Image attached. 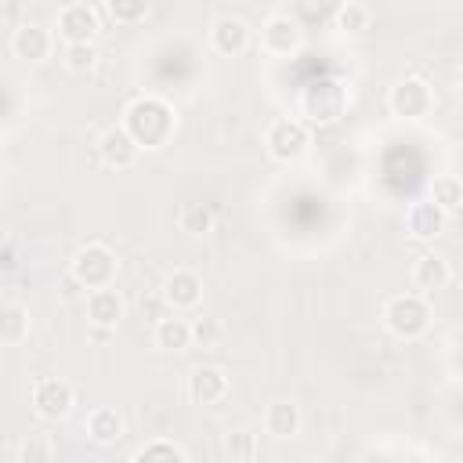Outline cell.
Masks as SVG:
<instances>
[{"label": "cell", "instance_id": "484cf974", "mask_svg": "<svg viewBox=\"0 0 463 463\" xmlns=\"http://www.w3.org/2000/svg\"><path fill=\"white\" fill-rule=\"evenodd\" d=\"M177 224H181V232H188V235H203V232L213 228V213H210V206H203V203H184L181 213H177Z\"/></svg>", "mask_w": 463, "mask_h": 463}, {"label": "cell", "instance_id": "cb8c5ba5", "mask_svg": "<svg viewBox=\"0 0 463 463\" xmlns=\"http://www.w3.org/2000/svg\"><path fill=\"white\" fill-rule=\"evenodd\" d=\"M445 217H452V213H459V203H463V184H459V177L456 174H441V177H434V199H430Z\"/></svg>", "mask_w": 463, "mask_h": 463}, {"label": "cell", "instance_id": "3957f363", "mask_svg": "<svg viewBox=\"0 0 463 463\" xmlns=\"http://www.w3.org/2000/svg\"><path fill=\"white\" fill-rule=\"evenodd\" d=\"M300 112L307 116V123H318V127L336 123L347 112V87L340 80H333V76L311 80L300 90Z\"/></svg>", "mask_w": 463, "mask_h": 463}, {"label": "cell", "instance_id": "6da1fadb", "mask_svg": "<svg viewBox=\"0 0 463 463\" xmlns=\"http://www.w3.org/2000/svg\"><path fill=\"white\" fill-rule=\"evenodd\" d=\"M119 127L130 134V141L137 148H163L177 130V116H174V105L166 98L137 94L134 101H127Z\"/></svg>", "mask_w": 463, "mask_h": 463}, {"label": "cell", "instance_id": "2e32d148", "mask_svg": "<svg viewBox=\"0 0 463 463\" xmlns=\"http://www.w3.org/2000/svg\"><path fill=\"white\" fill-rule=\"evenodd\" d=\"M123 297L109 286V289H90L87 293V318L98 326V329H116L119 318H123Z\"/></svg>", "mask_w": 463, "mask_h": 463}, {"label": "cell", "instance_id": "9a60e30c", "mask_svg": "<svg viewBox=\"0 0 463 463\" xmlns=\"http://www.w3.org/2000/svg\"><path fill=\"white\" fill-rule=\"evenodd\" d=\"M409 279H412V286H416L420 297H423V293L445 289V286L452 282V268H449V260H445L441 253H423V257H416Z\"/></svg>", "mask_w": 463, "mask_h": 463}, {"label": "cell", "instance_id": "30bf717a", "mask_svg": "<svg viewBox=\"0 0 463 463\" xmlns=\"http://www.w3.org/2000/svg\"><path fill=\"white\" fill-rule=\"evenodd\" d=\"M228 391H232V383L221 365H195L188 373V398L195 405H221L228 398Z\"/></svg>", "mask_w": 463, "mask_h": 463}, {"label": "cell", "instance_id": "8fae6325", "mask_svg": "<svg viewBox=\"0 0 463 463\" xmlns=\"http://www.w3.org/2000/svg\"><path fill=\"white\" fill-rule=\"evenodd\" d=\"M137 156H141V148L130 141V134H127L123 127L101 130V137H98V159H101L109 170H130V166L137 163Z\"/></svg>", "mask_w": 463, "mask_h": 463}, {"label": "cell", "instance_id": "5b68a950", "mask_svg": "<svg viewBox=\"0 0 463 463\" xmlns=\"http://www.w3.org/2000/svg\"><path fill=\"white\" fill-rule=\"evenodd\" d=\"M387 109L398 119H423L434 109V87L423 76H402L387 90Z\"/></svg>", "mask_w": 463, "mask_h": 463}, {"label": "cell", "instance_id": "f546056e", "mask_svg": "<svg viewBox=\"0 0 463 463\" xmlns=\"http://www.w3.org/2000/svg\"><path fill=\"white\" fill-rule=\"evenodd\" d=\"M221 333H224V326L217 318H195L192 322V340H199L203 347H213L221 340Z\"/></svg>", "mask_w": 463, "mask_h": 463}, {"label": "cell", "instance_id": "44dd1931", "mask_svg": "<svg viewBox=\"0 0 463 463\" xmlns=\"http://www.w3.org/2000/svg\"><path fill=\"white\" fill-rule=\"evenodd\" d=\"M29 336V311L22 304H0V344L14 347Z\"/></svg>", "mask_w": 463, "mask_h": 463}, {"label": "cell", "instance_id": "d6986e66", "mask_svg": "<svg viewBox=\"0 0 463 463\" xmlns=\"http://www.w3.org/2000/svg\"><path fill=\"white\" fill-rule=\"evenodd\" d=\"M152 344L159 351H184V347H192V322L177 318V315L159 318L156 329H152Z\"/></svg>", "mask_w": 463, "mask_h": 463}, {"label": "cell", "instance_id": "4316f807", "mask_svg": "<svg viewBox=\"0 0 463 463\" xmlns=\"http://www.w3.org/2000/svg\"><path fill=\"white\" fill-rule=\"evenodd\" d=\"M98 14H109V18H116L119 25H134V22H145L148 7H145L141 0H112V4L98 7Z\"/></svg>", "mask_w": 463, "mask_h": 463}, {"label": "cell", "instance_id": "83f0119b", "mask_svg": "<svg viewBox=\"0 0 463 463\" xmlns=\"http://www.w3.org/2000/svg\"><path fill=\"white\" fill-rule=\"evenodd\" d=\"M98 47L94 43H72V47H65V69L69 72H76V76H83V72H90L94 65H98Z\"/></svg>", "mask_w": 463, "mask_h": 463}, {"label": "cell", "instance_id": "4fadbf2b", "mask_svg": "<svg viewBox=\"0 0 463 463\" xmlns=\"http://www.w3.org/2000/svg\"><path fill=\"white\" fill-rule=\"evenodd\" d=\"M51 47H54V40H51V33L40 22H22L11 33V51L22 61H47L51 58Z\"/></svg>", "mask_w": 463, "mask_h": 463}, {"label": "cell", "instance_id": "ffe728a7", "mask_svg": "<svg viewBox=\"0 0 463 463\" xmlns=\"http://www.w3.org/2000/svg\"><path fill=\"white\" fill-rule=\"evenodd\" d=\"M83 430H87V438H90L94 445H116V441L123 438V416H119L116 409L101 405V409H94V412L87 416Z\"/></svg>", "mask_w": 463, "mask_h": 463}, {"label": "cell", "instance_id": "7402d4cb", "mask_svg": "<svg viewBox=\"0 0 463 463\" xmlns=\"http://www.w3.org/2000/svg\"><path fill=\"white\" fill-rule=\"evenodd\" d=\"M333 22H336V29H344V33H362V29L373 25V7L362 4V0H344V4L333 11Z\"/></svg>", "mask_w": 463, "mask_h": 463}, {"label": "cell", "instance_id": "277c9868", "mask_svg": "<svg viewBox=\"0 0 463 463\" xmlns=\"http://www.w3.org/2000/svg\"><path fill=\"white\" fill-rule=\"evenodd\" d=\"M69 275L83 289H109L112 279H116V253L109 246H101V242H87V246H80L72 253Z\"/></svg>", "mask_w": 463, "mask_h": 463}, {"label": "cell", "instance_id": "52a82bcc", "mask_svg": "<svg viewBox=\"0 0 463 463\" xmlns=\"http://www.w3.org/2000/svg\"><path fill=\"white\" fill-rule=\"evenodd\" d=\"M300 40H304V29L293 14H268L264 25H260V51L271 54V58H289L300 51Z\"/></svg>", "mask_w": 463, "mask_h": 463}, {"label": "cell", "instance_id": "7a4b0ae2", "mask_svg": "<svg viewBox=\"0 0 463 463\" xmlns=\"http://www.w3.org/2000/svg\"><path fill=\"white\" fill-rule=\"evenodd\" d=\"M383 326L398 340H420L430 329V304L420 293H394L383 304Z\"/></svg>", "mask_w": 463, "mask_h": 463}, {"label": "cell", "instance_id": "ac0fdd59", "mask_svg": "<svg viewBox=\"0 0 463 463\" xmlns=\"http://www.w3.org/2000/svg\"><path fill=\"white\" fill-rule=\"evenodd\" d=\"M264 430L271 438H293L300 430V405L293 398H275L268 409H264Z\"/></svg>", "mask_w": 463, "mask_h": 463}, {"label": "cell", "instance_id": "5bb4252c", "mask_svg": "<svg viewBox=\"0 0 463 463\" xmlns=\"http://www.w3.org/2000/svg\"><path fill=\"white\" fill-rule=\"evenodd\" d=\"M163 300H166L174 311H188V307H195V304L203 300V279H199L195 271H188V268L170 271L166 282H163Z\"/></svg>", "mask_w": 463, "mask_h": 463}, {"label": "cell", "instance_id": "8992f818", "mask_svg": "<svg viewBox=\"0 0 463 463\" xmlns=\"http://www.w3.org/2000/svg\"><path fill=\"white\" fill-rule=\"evenodd\" d=\"M307 145H311V134H307V123H304V119L282 116V119H275V123L264 130V148H268V156L279 159V163H297V159L307 152Z\"/></svg>", "mask_w": 463, "mask_h": 463}, {"label": "cell", "instance_id": "f1b7e54d", "mask_svg": "<svg viewBox=\"0 0 463 463\" xmlns=\"http://www.w3.org/2000/svg\"><path fill=\"white\" fill-rule=\"evenodd\" d=\"M224 452L232 456V463H246V459L253 456V434H246V430H228Z\"/></svg>", "mask_w": 463, "mask_h": 463}, {"label": "cell", "instance_id": "7c38bea8", "mask_svg": "<svg viewBox=\"0 0 463 463\" xmlns=\"http://www.w3.org/2000/svg\"><path fill=\"white\" fill-rule=\"evenodd\" d=\"M210 47L217 54H242L250 47V25L239 14H217L210 22Z\"/></svg>", "mask_w": 463, "mask_h": 463}, {"label": "cell", "instance_id": "9c48e42d", "mask_svg": "<svg viewBox=\"0 0 463 463\" xmlns=\"http://www.w3.org/2000/svg\"><path fill=\"white\" fill-rule=\"evenodd\" d=\"M72 402H76L72 383H65L58 376H40L33 383V409H36L40 420H61V416H69Z\"/></svg>", "mask_w": 463, "mask_h": 463}, {"label": "cell", "instance_id": "603a6c76", "mask_svg": "<svg viewBox=\"0 0 463 463\" xmlns=\"http://www.w3.org/2000/svg\"><path fill=\"white\" fill-rule=\"evenodd\" d=\"M54 459H58V445H54L51 434L36 430V434L22 438V445H18V463H54Z\"/></svg>", "mask_w": 463, "mask_h": 463}, {"label": "cell", "instance_id": "e0dca14e", "mask_svg": "<svg viewBox=\"0 0 463 463\" xmlns=\"http://www.w3.org/2000/svg\"><path fill=\"white\" fill-rule=\"evenodd\" d=\"M405 221H409V232H412V239H438L441 232H445V224H449V217L430 203V199H420V203H412L409 206V213H405Z\"/></svg>", "mask_w": 463, "mask_h": 463}, {"label": "cell", "instance_id": "d4e9b609", "mask_svg": "<svg viewBox=\"0 0 463 463\" xmlns=\"http://www.w3.org/2000/svg\"><path fill=\"white\" fill-rule=\"evenodd\" d=\"M130 463H188V459H184V449H181V445L156 438V441L141 445V449L130 456Z\"/></svg>", "mask_w": 463, "mask_h": 463}, {"label": "cell", "instance_id": "ba28073f", "mask_svg": "<svg viewBox=\"0 0 463 463\" xmlns=\"http://www.w3.org/2000/svg\"><path fill=\"white\" fill-rule=\"evenodd\" d=\"M58 36L65 40V47H72V43H94V36H98V29H101V14H98V7L94 4H65L61 11H58Z\"/></svg>", "mask_w": 463, "mask_h": 463}]
</instances>
